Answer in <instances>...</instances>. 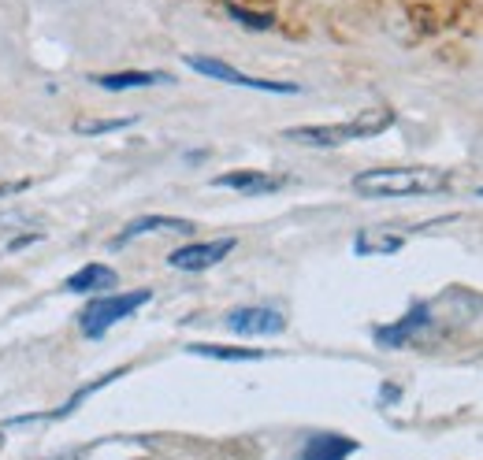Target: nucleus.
I'll return each mask as SVG.
<instances>
[{
    "label": "nucleus",
    "instance_id": "nucleus-16",
    "mask_svg": "<svg viewBox=\"0 0 483 460\" xmlns=\"http://www.w3.org/2000/svg\"><path fill=\"white\" fill-rule=\"evenodd\" d=\"M227 12H231V19H238L249 30H268V26H272V16H268V12H246L238 5H227Z\"/></svg>",
    "mask_w": 483,
    "mask_h": 460
},
{
    "label": "nucleus",
    "instance_id": "nucleus-2",
    "mask_svg": "<svg viewBox=\"0 0 483 460\" xmlns=\"http://www.w3.org/2000/svg\"><path fill=\"white\" fill-rule=\"evenodd\" d=\"M391 123H394V111L391 108H372V111H361L357 120H350V123H335V127H298V131H287L283 138L287 141H301V145H316V149H335V145H346V141H357V138L383 134Z\"/></svg>",
    "mask_w": 483,
    "mask_h": 460
},
{
    "label": "nucleus",
    "instance_id": "nucleus-10",
    "mask_svg": "<svg viewBox=\"0 0 483 460\" xmlns=\"http://www.w3.org/2000/svg\"><path fill=\"white\" fill-rule=\"evenodd\" d=\"M353 449H357V442L346 434H316L305 442L301 460H350Z\"/></svg>",
    "mask_w": 483,
    "mask_h": 460
},
{
    "label": "nucleus",
    "instance_id": "nucleus-14",
    "mask_svg": "<svg viewBox=\"0 0 483 460\" xmlns=\"http://www.w3.org/2000/svg\"><path fill=\"white\" fill-rule=\"evenodd\" d=\"M405 246V238L398 235H372V230H361L357 235V253H398Z\"/></svg>",
    "mask_w": 483,
    "mask_h": 460
},
{
    "label": "nucleus",
    "instance_id": "nucleus-13",
    "mask_svg": "<svg viewBox=\"0 0 483 460\" xmlns=\"http://www.w3.org/2000/svg\"><path fill=\"white\" fill-rule=\"evenodd\" d=\"M100 89H142V86H160V82H168V75H156V71H120V75H97L93 78Z\"/></svg>",
    "mask_w": 483,
    "mask_h": 460
},
{
    "label": "nucleus",
    "instance_id": "nucleus-11",
    "mask_svg": "<svg viewBox=\"0 0 483 460\" xmlns=\"http://www.w3.org/2000/svg\"><path fill=\"white\" fill-rule=\"evenodd\" d=\"M64 286H68L71 294H104V290H112V286H116V271L104 267V264H86Z\"/></svg>",
    "mask_w": 483,
    "mask_h": 460
},
{
    "label": "nucleus",
    "instance_id": "nucleus-1",
    "mask_svg": "<svg viewBox=\"0 0 483 460\" xmlns=\"http://www.w3.org/2000/svg\"><path fill=\"white\" fill-rule=\"evenodd\" d=\"M446 186L450 175L439 167H372L353 175V190L361 197H427Z\"/></svg>",
    "mask_w": 483,
    "mask_h": 460
},
{
    "label": "nucleus",
    "instance_id": "nucleus-12",
    "mask_svg": "<svg viewBox=\"0 0 483 460\" xmlns=\"http://www.w3.org/2000/svg\"><path fill=\"white\" fill-rule=\"evenodd\" d=\"M186 353L194 357H208V361H227V364H242V361H268L264 350H246V345H186Z\"/></svg>",
    "mask_w": 483,
    "mask_h": 460
},
{
    "label": "nucleus",
    "instance_id": "nucleus-5",
    "mask_svg": "<svg viewBox=\"0 0 483 460\" xmlns=\"http://www.w3.org/2000/svg\"><path fill=\"white\" fill-rule=\"evenodd\" d=\"M227 327L242 338H272V334L287 330V316L268 305H249V308H235L227 316Z\"/></svg>",
    "mask_w": 483,
    "mask_h": 460
},
{
    "label": "nucleus",
    "instance_id": "nucleus-15",
    "mask_svg": "<svg viewBox=\"0 0 483 460\" xmlns=\"http://www.w3.org/2000/svg\"><path fill=\"white\" fill-rule=\"evenodd\" d=\"M138 120H86V123H75V131L79 134H86V138H93V134H112V131H127V127H134Z\"/></svg>",
    "mask_w": 483,
    "mask_h": 460
},
{
    "label": "nucleus",
    "instance_id": "nucleus-6",
    "mask_svg": "<svg viewBox=\"0 0 483 460\" xmlns=\"http://www.w3.org/2000/svg\"><path fill=\"white\" fill-rule=\"evenodd\" d=\"M235 238H220V242H190L168 253V264L175 271H208L212 264H220L224 256H231Z\"/></svg>",
    "mask_w": 483,
    "mask_h": 460
},
{
    "label": "nucleus",
    "instance_id": "nucleus-7",
    "mask_svg": "<svg viewBox=\"0 0 483 460\" xmlns=\"http://www.w3.org/2000/svg\"><path fill=\"white\" fill-rule=\"evenodd\" d=\"M142 235H194V223L190 219H179V215H142V219H134V223H127L120 230L116 242H112V249H123L127 242H134Z\"/></svg>",
    "mask_w": 483,
    "mask_h": 460
},
{
    "label": "nucleus",
    "instance_id": "nucleus-17",
    "mask_svg": "<svg viewBox=\"0 0 483 460\" xmlns=\"http://www.w3.org/2000/svg\"><path fill=\"white\" fill-rule=\"evenodd\" d=\"M16 190H26V183H5V186H0V197H5V193H16Z\"/></svg>",
    "mask_w": 483,
    "mask_h": 460
},
{
    "label": "nucleus",
    "instance_id": "nucleus-4",
    "mask_svg": "<svg viewBox=\"0 0 483 460\" xmlns=\"http://www.w3.org/2000/svg\"><path fill=\"white\" fill-rule=\"evenodd\" d=\"M186 64L205 75V78H216V82H227V86H242V89H257V93H298L294 82H276V78H253V75H242L238 68L216 60V56H186Z\"/></svg>",
    "mask_w": 483,
    "mask_h": 460
},
{
    "label": "nucleus",
    "instance_id": "nucleus-9",
    "mask_svg": "<svg viewBox=\"0 0 483 460\" xmlns=\"http://www.w3.org/2000/svg\"><path fill=\"white\" fill-rule=\"evenodd\" d=\"M212 186L257 197V193H276V190H283V186H287V179L268 175V171H227V175H216V179H212Z\"/></svg>",
    "mask_w": 483,
    "mask_h": 460
},
{
    "label": "nucleus",
    "instance_id": "nucleus-3",
    "mask_svg": "<svg viewBox=\"0 0 483 460\" xmlns=\"http://www.w3.org/2000/svg\"><path fill=\"white\" fill-rule=\"evenodd\" d=\"M149 298H152V290H131V294H112V298H100V294H97V298L82 308L79 327H82L86 338H100L104 330H112L120 319L134 316Z\"/></svg>",
    "mask_w": 483,
    "mask_h": 460
},
{
    "label": "nucleus",
    "instance_id": "nucleus-8",
    "mask_svg": "<svg viewBox=\"0 0 483 460\" xmlns=\"http://www.w3.org/2000/svg\"><path fill=\"white\" fill-rule=\"evenodd\" d=\"M427 327H432V308H427L424 301H416L398 323H387V327L375 330V341L387 345V350H394V345H405L409 338H416V334L427 330Z\"/></svg>",
    "mask_w": 483,
    "mask_h": 460
},
{
    "label": "nucleus",
    "instance_id": "nucleus-18",
    "mask_svg": "<svg viewBox=\"0 0 483 460\" xmlns=\"http://www.w3.org/2000/svg\"><path fill=\"white\" fill-rule=\"evenodd\" d=\"M479 197H483V186H479Z\"/></svg>",
    "mask_w": 483,
    "mask_h": 460
}]
</instances>
